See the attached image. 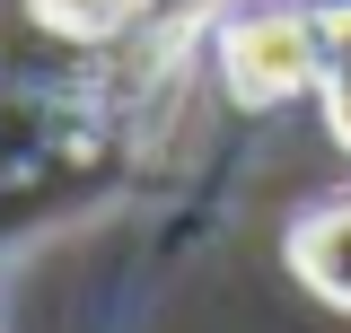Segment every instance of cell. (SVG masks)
Returning a JSON list of instances; mask_svg holds the SVG:
<instances>
[{
  "mask_svg": "<svg viewBox=\"0 0 351 333\" xmlns=\"http://www.w3.org/2000/svg\"><path fill=\"white\" fill-rule=\"evenodd\" d=\"M219 62H228V88L246 106H272V97L316 79V27L307 18H246V27H228Z\"/></svg>",
  "mask_w": 351,
  "mask_h": 333,
  "instance_id": "cell-1",
  "label": "cell"
},
{
  "mask_svg": "<svg viewBox=\"0 0 351 333\" xmlns=\"http://www.w3.org/2000/svg\"><path fill=\"white\" fill-rule=\"evenodd\" d=\"M290 254H299V272H307L325 298H343V307H351V202H325V210L299 228V246H290Z\"/></svg>",
  "mask_w": 351,
  "mask_h": 333,
  "instance_id": "cell-2",
  "label": "cell"
},
{
  "mask_svg": "<svg viewBox=\"0 0 351 333\" xmlns=\"http://www.w3.org/2000/svg\"><path fill=\"white\" fill-rule=\"evenodd\" d=\"M325 88H334V132L351 140V9L325 18Z\"/></svg>",
  "mask_w": 351,
  "mask_h": 333,
  "instance_id": "cell-3",
  "label": "cell"
},
{
  "mask_svg": "<svg viewBox=\"0 0 351 333\" xmlns=\"http://www.w3.org/2000/svg\"><path fill=\"white\" fill-rule=\"evenodd\" d=\"M123 9H132V0H36V18L62 27V36H106Z\"/></svg>",
  "mask_w": 351,
  "mask_h": 333,
  "instance_id": "cell-4",
  "label": "cell"
}]
</instances>
